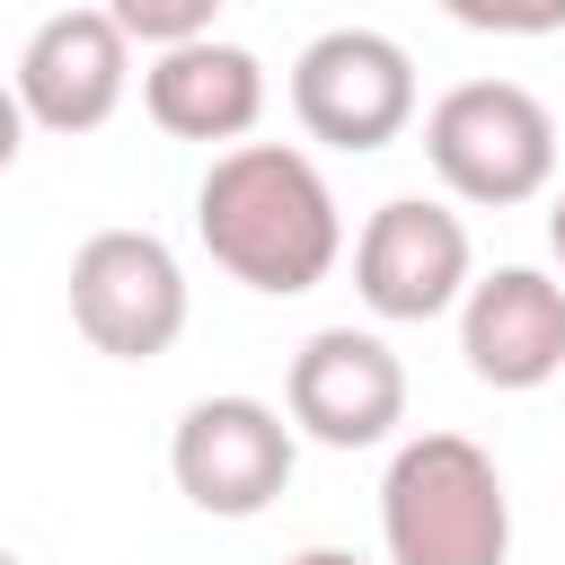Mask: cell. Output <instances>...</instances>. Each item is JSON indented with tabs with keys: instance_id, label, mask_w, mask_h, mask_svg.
Listing matches in <instances>:
<instances>
[{
	"instance_id": "6da1fadb",
	"label": "cell",
	"mask_w": 565,
	"mask_h": 565,
	"mask_svg": "<svg viewBox=\"0 0 565 565\" xmlns=\"http://www.w3.org/2000/svg\"><path fill=\"white\" fill-rule=\"evenodd\" d=\"M194 238L230 282H247L265 300H291V291H318L335 274L344 212H335V185L318 177L309 150L238 141L194 185Z\"/></svg>"
},
{
	"instance_id": "7a4b0ae2",
	"label": "cell",
	"mask_w": 565,
	"mask_h": 565,
	"mask_svg": "<svg viewBox=\"0 0 565 565\" xmlns=\"http://www.w3.org/2000/svg\"><path fill=\"white\" fill-rule=\"evenodd\" d=\"M380 547L388 565H503L512 556V494L494 450L468 433L397 441L380 477Z\"/></svg>"
},
{
	"instance_id": "3957f363",
	"label": "cell",
	"mask_w": 565,
	"mask_h": 565,
	"mask_svg": "<svg viewBox=\"0 0 565 565\" xmlns=\"http://www.w3.org/2000/svg\"><path fill=\"white\" fill-rule=\"evenodd\" d=\"M424 159L459 203L512 212L556 185V115L521 79H459L424 106Z\"/></svg>"
},
{
	"instance_id": "277c9868",
	"label": "cell",
	"mask_w": 565,
	"mask_h": 565,
	"mask_svg": "<svg viewBox=\"0 0 565 565\" xmlns=\"http://www.w3.org/2000/svg\"><path fill=\"white\" fill-rule=\"evenodd\" d=\"M291 115L327 150H388L415 124V53L380 26H327L291 62Z\"/></svg>"
},
{
	"instance_id": "5b68a950",
	"label": "cell",
	"mask_w": 565,
	"mask_h": 565,
	"mask_svg": "<svg viewBox=\"0 0 565 565\" xmlns=\"http://www.w3.org/2000/svg\"><path fill=\"white\" fill-rule=\"evenodd\" d=\"M71 327L115 362H159L185 335V265L159 230H88L71 247Z\"/></svg>"
},
{
	"instance_id": "8992f818",
	"label": "cell",
	"mask_w": 565,
	"mask_h": 565,
	"mask_svg": "<svg viewBox=\"0 0 565 565\" xmlns=\"http://www.w3.org/2000/svg\"><path fill=\"white\" fill-rule=\"evenodd\" d=\"M291 459H300V433L282 424V406L265 397H194L177 415V441H168V477L194 512L212 521H256L282 486H291Z\"/></svg>"
},
{
	"instance_id": "52a82bcc",
	"label": "cell",
	"mask_w": 565,
	"mask_h": 565,
	"mask_svg": "<svg viewBox=\"0 0 565 565\" xmlns=\"http://www.w3.org/2000/svg\"><path fill=\"white\" fill-rule=\"evenodd\" d=\"M468 282H477V256H468V230H459L450 203L388 194L353 238V291L388 327H424V318L459 309Z\"/></svg>"
},
{
	"instance_id": "ba28073f",
	"label": "cell",
	"mask_w": 565,
	"mask_h": 565,
	"mask_svg": "<svg viewBox=\"0 0 565 565\" xmlns=\"http://www.w3.org/2000/svg\"><path fill=\"white\" fill-rule=\"evenodd\" d=\"M282 415H291V433H309L327 450H371L406 424V362L371 327H318L291 353Z\"/></svg>"
},
{
	"instance_id": "9c48e42d",
	"label": "cell",
	"mask_w": 565,
	"mask_h": 565,
	"mask_svg": "<svg viewBox=\"0 0 565 565\" xmlns=\"http://www.w3.org/2000/svg\"><path fill=\"white\" fill-rule=\"evenodd\" d=\"M9 88H18V106H26L35 132H62V141L71 132H97L124 106V88H132V44H124V26L106 9L71 0V9H53L26 35Z\"/></svg>"
},
{
	"instance_id": "30bf717a",
	"label": "cell",
	"mask_w": 565,
	"mask_h": 565,
	"mask_svg": "<svg viewBox=\"0 0 565 565\" xmlns=\"http://www.w3.org/2000/svg\"><path fill=\"white\" fill-rule=\"evenodd\" d=\"M459 353L486 388H547L565 371V282L539 265H494L459 291Z\"/></svg>"
},
{
	"instance_id": "8fae6325",
	"label": "cell",
	"mask_w": 565,
	"mask_h": 565,
	"mask_svg": "<svg viewBox=\"0 0 565 565\" xmlns=\"http://www.w3.org/2000/svg\"><path fill=\"white\" fill-rule=\"evenodd\" d=\"M141 106L168 141H221L238 150L265 115V62L230 35H194V44H168L150 71H141Z\"/></svg>"
},
{
	"instance_id": "7c38bea8",
	"label": "cell",
	"mask_w": 565,
	"mask_h": 565,
	"mask_svg": "<svg viewBox=\"0 0 565 565\" xmlns=\"http://www.w3.org/2000/svg\"><path fill=\"white\" fill-rule=\"evenodd\" d=\"M97 9L124 26V44H150V53L194 44V35H212V18H221V0H97Z\"/></svg>"
},
{
	"instance_id": "4fadbf2b",
	"label": "cell",
	"mask_w": 565,
	"mask_h": 565,
	"mask_svg": "<svg viewBox=\"0 0 565 565\" xmlns=\"http://www.w3.org/2000/svg\"><path fill=\"white\" fill-rule=\"evenodd\" d=\"M468 35H565V0H441Z\"/></svg>"
},
{
	"instance_id": "5bb4252c",
	"label": "cell",
	"mask_w": 565,
	"mask_h": 565,
	"mask_svg": "<svg viewBox=\"0 0 565 565\" xmlns=\"http://www.w3.org/2000/svg\"><path fill=\"white\" fill-rule=\"evenodd\" d=\"M18 150H26V106H18V88L0 79V177L18 168Z\"/></svg>"
},
{
	"instance_id": "9a60e30c",
	"label": "cell",
	"mask_w": 565,
	"mask_h": 565,
	"mask_svg": "<svg viewBox=\"0 0 565 565\" xmlns=\"http://www.w3.org/2000/svg\"><path fill=\"white\" fill-rule=\"evenodd\" d=\"M282 565H362V556H344V547H300V556H282Z\"/></svg>"
},
{
	"instance_id": "2e32d148",
	"label": "cell",
	"mask_w": 565,
	"mask_h": 565,
	"mask_svg": "<svg viewBox=\"0 0 565 565\" xmlns=\"http://www.w3.org/2000/svg\"><path fill=\"white\" fill-rule=\"evenodd\" d=\"M547 247H556V265H565V185H556V203H547Z\"/></svg>"
},
{
	"instance_id": "e0dca14e",
	"label": "cell",
	"mask_w": 565,
	"mask_h": 565,
	"mask_svg": "<svg viewBox=\"0 0 565 565\" xmlns=\"http://www.w3.org/2000/svg\"><path fill=\"white\" fill-rule=\"evenodd\" d=\"M0 565H26V556H9V547H0Z\"/></svg>"
},
{
	"instance_id": "ac0fdd59",
	"label": "cell",
	"mask_w": 565,
	"mask_h": 565,
	"mask_svg": "<svg viewBox=\"0 0 565 565\" xmlns=\"http://www.w3.org/2000/svg\"><path fill=\"white\" fill-rule=\"evenodd\" d=\"M62 9H71V0H62Z\"/></svg>"
}]
</instances>
